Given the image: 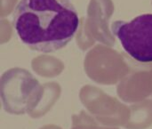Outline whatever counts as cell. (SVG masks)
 <instances>
[{
  "label": "cell",
  "instance_id": "obj_1",
  "mask_svg": "<svg viewBox=\"0 0 152 129\" xmlns=\"http://www.w3.org/2000/svg\"><path fill=\"white\" fill-rule=\"evenodd\" d=\"M79 21L70 0H20L12 13V26L20 40L42 53L66 46L77 31Z\"/></svg>",
  "mask_w": 152,
  "mask_h": 129
},
{
  "label": "cell",
  "instance_id": "obj_2",
  "mask_svg": "<svg viewBox=\"0 0 152 129\" xmlns=\"http://www.w3.org/2000/svg\"><path fill=\"white\" fill-rule=\"evenodd\" d=\"M111 31L132 58L152 62V13L139 15L130 21H117L112 23Z\"/></svg>",
  "mask_w": 152,
  "mask_h": 129
}]
</instances>
